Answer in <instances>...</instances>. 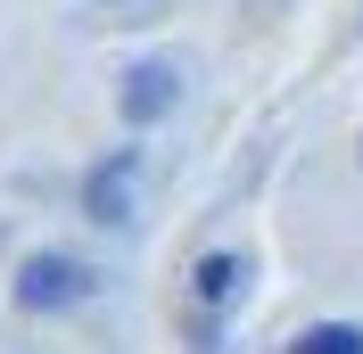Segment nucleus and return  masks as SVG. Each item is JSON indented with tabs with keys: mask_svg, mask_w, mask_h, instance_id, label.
<instances>
[{
	"mask_svg": "<svg viewBox=\"0 0 363 354\" xmlns=\"http://www.w3.org/2000/svg\"><path fill=\"white\" fill-rule=\"evenodd\" d=\"M124 206H133V156H116V165L91 173V215H99V222H124Z\"/></svg>",
	"mask_w": 363,
	"mask_h": 354,
	"instance_id": "7ed1b4c3",
	"label": "nucleus"
},
{
	"mask_svg": "<svg viewBox=\"0 0 363 354\" xmlns=\"http://www.w3.org/2000/svg\"><path fill=\"white\" fill-rule=\"evenodd\" d=\"M83 288H91V272L74 264V256H25V272H17V305L50 313V305H74Z\"/></svg>",
	"mask_w": 363,
	"mask_h": 354,
	"instance_id": "f257e3e1",
	"label": "nucleus"
},
{
	"mask_svg": "<svg viewBox=\"0 0 363 354\" xmlns=\"http://www.w3.org/2000/svg\"><path fill=\"white\" fill-rule=\"evenodd\" d=\"M289 354H363V330H347V321H322V330H306Z\"/></svg>",
	"mask_w": 363,
	"mask_h": 354,
	"instance_id": "39448f33",
	"label": "nucleus"
},
{
	"mask_svg": "<svg viewBox=\"0 0 363 354\" xmlns=\"http://www.w3.org/2000/svg\"><path fill=\"white\" fill-rule=\"evenodd\" d=\"M165 108H174V74L165 67H133L124 74V115H133V124H157Z\"/></svg>",
	"mask_w": 363,
	"mask_h": 354,
	"instance_id": "f03ea898",
	"label": "nucleus"
},
{
	"mask_svg": "<svg viewBox=\"0 0 363 354\" xmlns=\"http://www.w3.org/2000/svg\"><path fill=\"white\" fill-rule=\"evenodd\" d=\"M199 297L206 305H231V297H240V256H206L199 264Z\"/></svg>",
	"mask_w": 363,
	"mask_h": 354,
	"instance_id": "20e7f679",
	"label": "nucleus"
}]
</instances>
